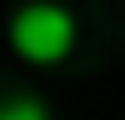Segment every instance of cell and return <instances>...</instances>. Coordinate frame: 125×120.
Returning a JSON list of instances; mask_svg holds the SVG:
<instances>
[{
	"label": "cell",
	"mask_w": 125,
	"mask_h": 120,
	"mask_svg": "<svg viewBox=\"0 0 125 120\" xmlns=\"http://www.w3.org/2000/svg\"><path fill=\"white\" fill-rule=\"evenodd\" d=\"M10 48L34 67H53L77 48V19L53 0H34L10 15Z\"/></svg>",
	"instance_id": "obj_1"
},
{
	"label": "cell",
	"mask_w": 125,
	"mask_h": 120,
	"mask_svg": "<svg viewBox=\"0 0 125 120\" xmlns=\"http://www.w3.org/2000/svg\"><path fill=\"white\" fill-rule=\"evenodd\" d=\"M0 120H53L48 101H39L34 91H15L0 101Z\"/></svg>",
	"instance_id": "obj_2"
}]
</instances>
